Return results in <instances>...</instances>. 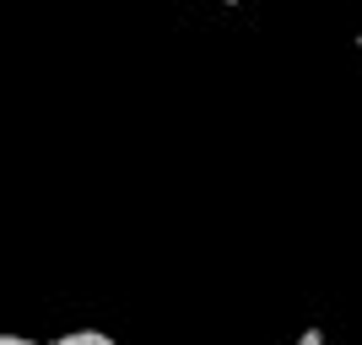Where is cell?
I'll return each mask as SVG.
<instances>
[{"label":"cell","instance_id":"6da1fadb","mask_svg":"<svg viewBox=\"0 0 362 345\" xmlns=\"http://www.w3.org/2000/svg\"><path fill=\"white\" fill-rule=\"evenodd\" d=\"M60 345H114V340H108L103 329H65Z\"/></svg>","mask_w":362,"mask_h":345},{"label":"cell","instance_id":"7a4b0ae2","mask_svg":"<svg viewBox=\"0 0 362 345\" xmlns=\"http://www.w3.org/2000/svg\"><path fill=\"white\" fill-rule=\"evenodd\" d=\"M222 6H238V0H222Z\"/></svg>","mask_w":362,"mask_h":345},{"label":"cell","instance_id":"3957f363","mask_svg":"<svg viewBox=\"0 0 362 345\" xmlns=\"http://www.w3.org/2000/svg\"><path fill=\"white\" fill-rule=\"evenodd\" d=\"M357 44H362V32H357Z\"/></svg>","mask_w":362,"mask_h":345}]
</instances>
